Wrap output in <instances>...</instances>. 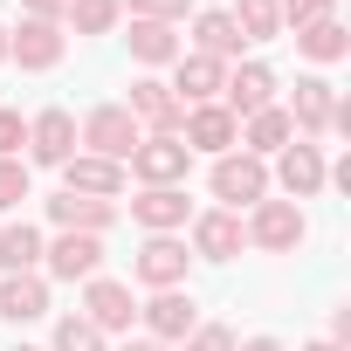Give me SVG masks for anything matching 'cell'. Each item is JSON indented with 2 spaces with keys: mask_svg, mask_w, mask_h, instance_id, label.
Returning a JSON list of instances; mask_svg holds the SVG:
<instances>
[{
  "mask_svg": "<svg viewBox=\"0 0 351 351\" xmlns=\"http://www.w3.org/2000/svg\"><path fill=\"white\" fill-rule=\"evenodd\" d=\"M138 117L124 110V104H97L83 124H76V152H90V158H110V165H124L131 152H138Z\"/></svg>",
  "mask_w": 351,
  "mask_h": 351,
  "instance_id": "6da1fadb",
  "label": "cell"
},
{
  "mask_svg": "<svg viewBox=\"0 0 351 351\" xmlns=\"http://www.w3.org/2000/svg\"><path fill=\"white\" fill-rule=\"evenodd\" d=\"M214 200L228 207V214H241V207H255V200H269V158H255V152H221L214 158Z\"/></svg>",
  "mask_w": 351,
  "mask_h": 351,
  "instance_id": "7a4b0ae2",
  "label": "cell"
},
{
  "mask_svg": "<svg viewBox=\"0 0 351 351\" xmlns=\"http://www.w3.org/2000/svg\"><path fill=\"white\" fill-rule=\"evenodd\" d=\"M241 234H248L262 255H296V248H303V234H310V221H303V207H296V200H255V207H248V221H241Z\"/></svg>",
  "mask_w": 351,
  "mask_h": 351,
  "instance_id": "3957f363",
  "label": "cell"
},
{
  "mask_svg": "<svg viewBox=\"0 0 351 351\" xmlns=\"http://www.w3.org/2000/svg\"><path fill=\"white\" fill-rule=\"evenodd\" d=\"M186 165H193V152L172 138V131H145L138 152L124 158V172H131V180H145V186H186Z\"/></svg>",
  "mask_w": 351,
  "mask_h": 351,
  "instance_id": "277c9868",
  "label": "cell"
},
{
  "mask_svg": "<svg viewBox=\"0 0 351 351\" xmlns=\"http://www.w3.org/2000/svg\"><path fill=\"white\" fill-rule=\"evenodd\" d=\"M138 317H145V337H158V344H186L193 324H200V303H193L186 289H152V303H138Z\"/></svg>",
  "mask_w": 351,
  "mask_h": 351,
  "instance_id": "5b68a950",
  "label": "cell"
},
{
  "mask_svg": "<svg viewBox=\"0 0 351 351\" xmlns=\"http://www.w3.org/2000/svg\"><path fill=\"white\" fill-rule=\"evenodd\" d=\"M62 56H69L62 21H28V14H21V28L8 35V62H21V69H35V76H42V69H56Z\"/></svg>",
  "mask_w": 351,
  "mask_h": 351,
  "instance_id": "8992f818",
  "label": "cell"
},
{
  "mask_svg": "<svg viewBox=\"0 0 351 351\" xmlns=\"http://www.w3.org/2000/svg\"><path fill=\"white\" fill-rule=\"evenodd\" d=\"M186 269H193V255H186V241H172V234H152L138 248V262H131V276L145 289H186Z\"/></svg>",
  "mask_w": 351,
  "mask_h": 351,
  "instance_id": "52a82bcc",
  "label": "cell"
},
{
  "mask_svg": "<svg viewBox=\"0 0 351 351\" xmlns=\"http://www.w3.org/2000/svg\"><path fill=\"white\" fill-rule=\"evenodd\" d=\"M269 104H276V76H269L262 62H234L228 83H221V110H228L234 124H248V117L269 110Z\"/></svg>",
  "mask_w": 351,
  "mask_h": 351,
  "instance_id": "ba28073f",
  "label": "cell"
},
{
  "mask_svg": "<svg viewBox=\"0 0 351 351\" xmlns=\"http://www.w3.org/2000/svg\"><path fill=\"white\" fill-rule=\"evenodd\" d=\"M97 262H104V234H56V241H42V269L56 282H90Z\"/></svg>",
  "mask_w": 351,
  "mask_h": 351,
  "instance_id": "9c48e42d",
  "label": "cell"
},
{
  "mask_svg": "<svg viewBox=\"0 0 351 351\" xmlns=\"http://www.w3.org/2000/svg\"><path fill=\"white\" fill-rule=\"evenodd\" d=\"M124 110L138 117V131H172V138H180V124H186V104L172 97L158 76H138L131 97H124Z\"/></svg>",
  "mask_w": 351,
  "mask_h": 351,
  "instance_id": "30bf717a",
  "label": "cell"
},
{
  "mask_svg": "<svg viewBox=\"0 0 351 351\" xmlns=\"http://www.w3.org/2000/svg\"><path fill=\"white\" fill-rule=\"evenodd\" d=\"M76 158V117L69 110H35L28 117V165H69Z\"/></svg>",
  "mask_w": 351,
  "mask_h": 351,
  "instance_id": "8fae6325",
  "label": "cell"
},
{
  "mask_svg": "<svg viewBox=\"0 0 351 351\" xmlns=\"http://www.w3.org/2000/svg\"><path fill=\"white\" fill-rule=\"evenodd\" d=\"M324 180H330V165H324L317 145H282V152H276V180H269V186H282L289 200L324 193Z\"/></svg>",
  "mask_w": 351,
  "mask_h": 351,
  "instance_id": "7c38bea8",
  "label": "cell"
},
{
  "mask_svg": "<svg viewBox=\"0 0 351 351\" xmlns=\"http://www.w3.org/2000/svg\"><path fill=\"white\" fill-rule=\"evenodd\" d=\"M180 145H186V152H214V158H221V152H234V145H241V124H234L221 104H193V110H186V124H180Z\"/></svg>",
  "mask_w": 351,
  "mask_h": 351,
  "instance_id": "4fadbf2b",
  "label": "cell"
},
{
  "mask_svg": "<svg viewBox=\"0 0 351 351\" xmlns=\"http://www.w3.org/2000/svg\"><path fill=\"white\" fill-rule=\"evenodd\" d=\"M117 200H90V193H56L49 200V221H56V234H104V228H117Z\"/></svg>",
  "mask_w": 351,
  "mask_h": 351,
  "instance_id": "5bb4252c",
  "label": "cell"
},
{
  "mask_svg": "<svg viewBox=\"0 0 351 351\" xmlns=\"http://www.w3.org/2000/svg\"><path fill=\"white\" fill-rule=\"evenodd\" d=\"M83 317L110 337V330H131V317H138V303H131V282H110V276H90L83 282Z\"/></svg>",
  "mask_w": 351,
  "mask_h": 351,
  "instance_id": "9a60e30c",
  "label": "cell"
},
{
  "mask_svg": "<svg viewBox=\"0 0 351 351\" xmlns=\"http://www.w3.org/2000/svg\"><path fill=\"white\" fill-rule=\"evenodd\" d=\"M221 83H228V62H214V56H180L165 90L193 110V104H221Z\"/></svg>",
  "mask_w": 351,
  "mask_h": 351,
  "instance_id": "2e32d148",
  "label": "cell"
},
{
  "mask_svg": "<svg viewBox=\"0 0 351 351\" xmlns=\"http://www.w3.org/2000/svg\"><path fill=\"white\" fill-rule=\"evenodd\" d=\"M131 186V172L124 165H110V158H90V152H76L69 165H62V193H90V200H117Z\"/></svg>",
  "mask_w": 351,
  "mask_h": 351,
  "instance_id": "e0dca14e",
  "label": "cell"
},
{
  "mask_svg": "<svg viewBox=\"0 0 351 351\" xmlns=\"http://www.w3.org/2000/svg\"><path fill=\"white\" fill-rule=\"evenodd\" d=\"M282 110H289V124H296L303 138H317V131H330V110H337V83H330V76H296V97H289Z\"/></svg>",
  "mask_w": 351,
  "mask_h": 351,
  "instance_id": "ac0fdd59",
  "label": "cell"
},
{
  "mask_svg": "<svg viewBox=\"0 0 351 351\" xmlns=\"http://www.w3.org/2000/svg\"><path fill=\"white\" fill-rule=\"evenodd\" d=\"M241 214H228V207H214V214H193V255L200 262H234L241 255Z\"/></svg>",
  "mask_w": 351,
  "mask_h": 351,
  "instance_id": "d6986e66",
  "label": "cell"
},
{
  "mask_svg": "<svg viewBox=\"0 0 351 351\" xmlns=\"http://www.w3.org/2000/svg\"><path fill=\"white\" fill-rule=\"evenodd\" d=\"M131 221L145 234H172V228H186V186H145L131 200Z\"/></svg>",
  "mask_w": 351,
  "mask_h": 351,
  "instance_id": "ffe728a7",
  "label": "cell"
},
{
  "mask_svg": "<svg viewBox=\"0 0 351 351\" xmlns=\"http://www.w3.org/2000/svg\"><path fill=\"white\" fill-rule=\"evenodd\" d=\"M0 317H8V324H35V317H49V276H42V269L8 276V282H0Z\"/></svg>",
  "mask_w": 351,
  "mask_h": 351,
  "instance_id": "44dd1931",
  "label": "cell"
},
{
  "mask_svg": "<svg viewBox=\"0 0 351 351\" xmlns=\"http://www.w3.org/2000/svg\"><path fill=\"white\" fill-rule=\"evenodd\" d=\"M241 28L228 21V8H207V14H193V56H214V62H241Z\"/></svg>",
  "mask_w": 351,
  "mask_h": 351,
  "instance_id": "7402d4cb",
  "label": "cell"
},
{
  "mask_svg": "<svg viewBox=\"0 0 351 351\" xmlns=\"http://www.w3.org/2000/svg\"><path fill=\"white\" fill-rule=\"evenodd\" d=\"M282 145H296V124H289V110H282V104H269V110H255V117L241 124V152L276 158Z\"/></svg>",
  "mask_w": 351,
  "mask_h": 351,
  "instance_id": "603a6c76",
  "label": "cell"
},
{
  "mask_svg": "<svg viewBox=\"0 0 351 351\" xmlns=\"http://www.w3.org/2000/svg\"><path fill=\"white\" fill-rule=\"evenodd\" d=\"M42 269V228L35 221H8L0 228V276H28Z\"/></svg>",
  "mask_w": 351,
  "mask_h": 351,
  "instance_id": "cb8c5ba5",
  "label": "cell"
},
{
  "mask_svg": "<svg viewBox=\"0 0 351 351\" xmlns=\"http://www.w3.org/2000/svg\"><path fill=\"white\" fill-rule=\"evenodd\" d=\"M131 56L145 69H165V62L186 56V42H180V28H165V21H131Z\"/></svg>",
  "mask_w": 351,
  "mask_h": 351,
  "instance_id": "d4e9b609",
  "label": "cell"
},
{
  "mask_svg": "<svg viewBox=\"0 0 351 351\" xmlns=\"http://www.w3.org/2000/svg\"><path fill=\"white\" fill-rule=\"evenodd\" d=\"M296 49H303L310 62H344V56H351V35H344V21H337V14H324V21L296 28Z\"/></svg>",
  "mask_w": 351,
  "mask_h": 351,
  "instance_id": "484cf974",
  "label": "cell"
},
{
  "mask_svg": "<svg viewBox=\"0 0 351 351\" xmlns=\"http://www.w3.org/2000/svg\"><path fill=\"white\" fill-rule=\"evenodd\" d=\"M117 14H124V0H69V8H62V21L76 35H110Z\"/></svg>",
  "mask_w": 351,
  "mask_h": 351,
  "instance_id": "4316f807",
  "label": "cell"
},
{
  "mask_svg": "<svg viewBox=\"0 0 351 351\" xmlns=\"http://www.w3.org/2000/svg\"><path fill=\"white\" fill-rule=\"evenodd\" d=\"M228 21L241 28V42H269V35L282 28V14H276V0H234V8H228Z\"/></svg>",
  "mask_w": 351,
  "mask_h": 351,
  "instance_id": "83f0119b",
  "label": "cell"
},
{
  "mask_svg": "<svg viewBox=\"0 0 351 351\" xmlns=\"http://www.w3.org/2000/svg\"><path fill=\"white\" fill-rule=\"evenodd\" d=\"M21 200H35V180H28V158H0V214H14Z\"/></svg>",
  "mask_w": 351,
  "mask_h": 351,
  "instance_id": "f1b7e54d",
  "label": "cell"
},
{
  "mask_svg": "<svg viewBox=\"0 0 351 351\" xmlns=\"http://www.w3.org/2000/svg\"><path fill=\"white\" fill-rule=\"evenodd\" d=\"M49 351H110V344H104V330H97L90 317H62V324H56V344H49Z\"/></svg>",
  "mask_w": 351,
  "mask_h": 351,
  "instance_id": "f546056e",
  "label": "cell"
},
{
  "mask_svg": "<svg viewBox=\"0 0 351 351\" xmlns=\"http://www.w3.org/2000/svg\"><path fill=\"white\" fill-rule=\"evenodd\" d=\"M124 8H131V21H186V0H124Z\"/></svg>",
  "mask_w": 351,
  "mask_h": 351,
  "instance_id": "4dcf8cb0",
  "label": "cell"
},
{
  "mask_svg": "<svg viewBox=\"0 0 351 351\" xmlns=\"http://www.w3.org/2000/svg\"><path fill=\"white\" fill-rule=\"evenodd\" d=\"M276 14H282V28H310L330 14V0H276Z\"/></svg>",
  "mask_w": 351,
  "mask_h": 351,
  "instance_id": "1f68e13d",
  "label": "cell"
},
{
  "mask_svg": "<svg viewBox=\"0 0 351 351\" xmlns=\"http://www.w3.org/2000/svg\"><path fill=\"white\" fill-rule=\"evenodd\" d=\"M241 337L228 330V324H193V337H186V351H234Z\"/></svg>",
  "mask_w": 351,
  "mask_h": 351,
  "instance_id": "d6a6232c",
  "label": "cell"
},
{
  "mask_svg": "<svg viewBox=\"0 0 351 351\" xmlns=\"http://www.w3.org/2000/svg\"><path fill=\"white\" fill-rule=\"evenodd\" d=\"M21 145H28V117L0 110V158H21Z\"/></svg>",
  "mask_w": 351,
  "mask_h": 351,
  "instance_id": "836d02e7",
  "label": "cell"
},
{
  "mask_svg": "<svg viewBox=\"0 0 351 351\" xmlns=\"http://www.w3.org/2000/svg\"><path fill=\"white\" fill-rule=\"evenodd\" d=\"M21 8H28V21H62L69 0H21Z\"/></svg>",
  "mask_w": 351,
  "mask_h": 351,
  "instance_id": "e575fe53",
  "label": "cell"
},
{
  "mask_svg": "<svg viewBox=\"0 0 351 351\" xmlns=\"http://www.w3.org/2000/svg\"><path fill=\"white\" fill-rule=\"evenodd\" d=\"M324 344H337V351L351 344V310H330V337H324Z\"/></svg>",
  "mask_w": 351,
  "mask_h": 351,
  "instance_id": "d590c367",
  "label": "cell"
},
{
  "mask_svg": "<svg viewBox=\"0 0 351 351\" xmlns=\"http://www.w3.org/2000/svg\"><path fill=\"white\" fill-rule=\"evenodd\" d=\"M234 351H282L276 337H248V344H234Z\"/></svg>",
  "mask_w": 351,
  "mask_h": 351,
  "instance_id": "8d00e7d4",
  "label": "cell"
},
{
  "mask_svg": "<svg viewBox=\"0 0 351 351\" xmlns=\"http://www.w3.org/2000/svg\"><path fill=\"white\" fill-rule=\"evenodd\" d=\"M117 351H165L158 337H131V344H117Z\"/></svg>",
  "mask_w": 351,
  "mask_h": 351,
  "instance_id": "74e56055",
  "label": "cell"
},
{
  "mask_svg": "<svg viewBox=\"0 0 351 351\" xmlns=\"http://www.w3.org/2000/svg\"><path fill=\"white\" fill-rule=\"evenodd\" d=\"M303 351H337V344H324V337H317V344H303Z\"/></svg>",
  "mask_w": 351,
  "mask_h": 351,
  "instance_id": "f35d334b",
  "label": "cell"
},
{
  "mask_svg": "<svg viewBox=\"0 0 351 351\" xmlns=\"http://www.w3.org/2000/svg\"><path fill=\"white\" fill-rule=\"evenodd\" d=\"M0 62H8V28H0Z\"/></svg>",
  "mask_w": 351,
  "mask_h": 351,
  "instance_id": "ab89813d",
  "label": "cell"
},
{
  "mask_svg": "<svg viewBox=\"0 0 351 351\" xmlns=\"http://www.w3.org/2000/svg\"><path fill=\"white\" fill-rule=\"evenodd\" d=\"M14 351H35V344H14Z\"/></svg>",
  "mask_w": 351,
  "mask_h": 351,
  "instance_id": "60d3db41",
  "label": "cell"
}]
</instances>
